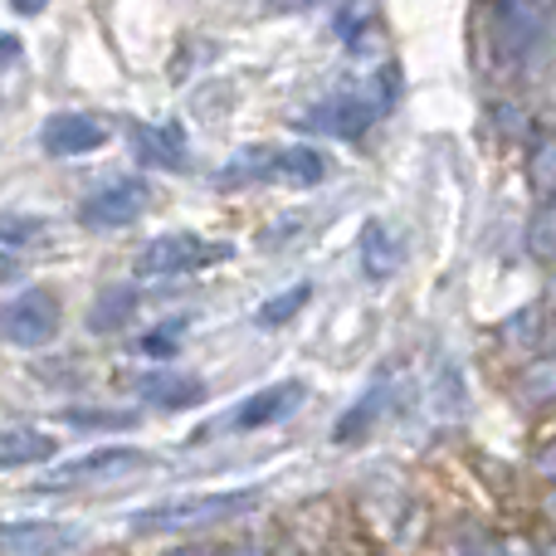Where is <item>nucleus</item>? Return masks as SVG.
Returning a JSON list of instances; mask_svg holds the SVG:
<instances>
[{
    "label": "nucleus",
    "instance_id": "nucleus-5",
    "mask_svg": "<svg viewBox=\"0 0 556 556\" xmlns=\"http://www.w3.org/2000/svg\"><path fill=\"white\" fill-rule=\"evenodd\" d=\"M0 337L10 346H49L59 337V303L49 288H25L0 307Z\"/></svg>",
    "mask_w": 556,
    "mask_h": 556
},
{
    "label": "nucleus",
    "instance_id": "nucleus-15",
    "mask_svg": "<svg viewBox=\"0 0 556 556\" xmlns=\"http://www.w3.org/2000/svg\"><path fill=\"white\" fill-rule=\"evenodd\" d=\"M137 313V288H103L98 303L88 307V332H123Z\"/></svg>",
    "mask_w": 556,
    "mask_h": 556
},
{
    "label": "nucleus",
    "instance_id": "nucleus-4",
    "mask_svg": "<svg viewBox=\"0 0 556 556\" xmlns=\"http://www.w3.org/2000/svg\"><path fill=\"white\" fill-rule=\"evenodd\" d=\"M152 205V186L142 176H113L108 186H98L84 205H78V220L88 230H127L132 220H142V211Z\"/></svg>",
    "mask_w": 556,
    "mask_h": 556
},
{
    "label": "nucleus",
    "instance_id": "nucleus-29",
    "mask_svg": "<svg viewBox=\"0 0 556 556\" xmlns=\"http://www.w3.org/2000/svg\"><path fill=\"white\" fill-rule=\"evenodd\" d=\"M10 5L20 10V15H39L45 5H54V0H10Z\"/></svg>",
    "mask_w": 556,
    "mask_h": 556
},
{
    "label": "nucleus",
    "instance_id": "nucleus-22",
    "mask_svg": "<svg viewBox=\"0 0 556 556\" xmlns=\"http://www.w3.org/2000/svg\"><path fill=\"white\" fill-rule=\"evenodd\" d=\"M307 298H313V283H293V288H283V293H278L274 303H264V307H260V323H264V327L288 323V317H293L298 307L307 303Z\"/></svg>",
    "mask_w": 556,
    "mask_h": 556
},
{
    "label": "nucleus",
    "instance_id": "nucleus-19",
    "mask_svg": "<svg viewBox=\"0 0 556 556\" xmlns=\"http://www.w3.org/2000/svg\"><path fill=\"white\" fill-rule=\"evenodd\" d=\"M260 176H274V152H260V147H250V152H240L230 166H225L215 181L220 186H244V181H260Z\"/></svg>",
    "mask_w": 556,
    "mask_h": 556
},
{
    "label": "nucleus",
    "instance_id": "nucleus-24",
    "mask_svg": "<svg viewBox=\"0 0 556 556\" xmlns=\"http://www.w3.org/2000/svg\"><path fill=\"white\" fill-rule=\"evenodd\" d=\"M522 391H528L532 401H556V362L528 366V376H522Z\"/></svg>",
    "mask_w": 556,
    "mask_h": 556
},
{
    "label": "nucleus",
    "instance_id": "nucleus-28",
    "mask_svg": "<svg viewBox=\"0 0 556 556\" xmlns=\"http://www.w3.org/2000/svg\"><path fill=\"white\" fill-rule=\"evenodd\" d=\"M538 473H542V479H552V483H556V444H547V450L538 454Z\"/></svg>",
    "mask_w": 556,
    "mask_h": 556
},
{
    "label": "nucleus",
    "instance_id": "nucleus-35",
    "mask_svg": "<svg viewBox=\"0 0 556 556\" xmlns=\"http://www.w3.org/2000/svg\"><path fill=\"white\" fill-rule=\"evenodd\" d=\"M542 556H556V538L547 542V547H542Z\"/></svg>",
    "mask_w": 556,
    "mask_h": 556
},
{
    "label": "nucleus",
    "instance_id": "nucleus-2",
    "mask_svg": "<svg viewBox=\"0 0 556 556\" xmlns=\"http://www.w3.org/2000/svg\"><path fill=\"white\" fill-rule=\"evenodd\" d=\"M556 20V0H498L489 20V49L498 68H522Z\"/></svg>",
    "mask_w": 556,
    "mask_h": 556
},
{
    "label": "nucleus",
    "instance_id": "nucleus-8",
    "mask_svg": "<svg viewBox=\"0 0 556 556\" xmlns=\"http://www.w3.org/2000/svg\"><path fill=\"white\" fill-rule=\"evenodd\" d=\"M78 547V532L64 522H0V556H64Z\"/></svg>",
    "mask_w": 556,
    "mask_h": 556
},
{
    "label": "nucleus",
    "instance_id": "nucleus-14",
    "mask_svg": "<svg viewBox=\"0 0 556 556\" xmlns=\"http://www.w3.org/2000/svg\"><path fill=\"white\" fill-rule=\"evenodd\" d=\"M142 401L162 405V410H191L205 401V386L195 376H152V381H142Z\"/></svg>",
    "mask_w": 556,
    "mask_h": 556
},
{
    "label": "nucleus",
    "instance_id": "nucleus-23",
    "mask_svg": "<svg viewBox=\"0 0 556 556\" xmlns=\"http://www.w3.org/2000/svg\"><path fill=\"white\" fill-rule=\"evenodd\" d=\"M137 415L127 410H68V425H78V430H127Z\"/></svg>",
    "mask_w": 556,
    "mask_h": 556
},
{
    "label": "nucleus",
    "instance_id": "nucleus-20",
    "mask_svg": "<svg viewBox=\"0 0 556 556\" xmlns=\"http://www.w3.org/2000/svg\"><path fill=\"white\" fill-rule=\"evenodd\" d=\"M181 332H186V317H166V323H156L152 332L137 337V352L142 356H172V352H181Z\"/></svg>",
    "mask_w": 556,
    "mask_h": 556
},
{
    "label": "nucleus",
    "instance_id": "nucleus-12",
    "mask_svg": "<svg viewBox=\"0 0 556 556\" xmlns=\"http://www.w3.org/2000/svg\"><path fill=\"white\" fill-rule=\"evenodd\" d=\"M401 260H405L401 235H395L386 220L366 225L362 230V269H366V278H391L395 269H401Z\"/></svg>",
    "mask_w": 556,
    "mask_h": 556
},
{
    "label": "nucleus",
    "instance_id": "nucleus-32",
    "mask_svg": "<svg viewBox=\"0 0 556 556\" xmlns=\"http://www.w3.org/2000/svg\"><path fill=\"white\" fill-rule=\"evenodd\" d=\"M547 293L556 298V264H552V278H547Z\"/></svg>",
    "mask_w": 556,
    "mask_h": 556
},
{
    "label": "nucleus",
    "instance_id": "nucleus-27",
    "mask_svg": "<svg viewBox=\"0 0 556 556\" xmlns=\"http://www.w3.org/2000/svg\"><path fill=\"white\" fill-rule=\"evenodd\" d=\"M498 556H542V552L532 547L528 538H518V532H513V538H503V542H498Z\"/></svg>",
    "mask_w": 556,
    "mask_h": 556
},
{
    "label": "nucleus",
    "instance_id": "nucleus-3",
    "mask_svg": "<svg viewBox=\"0 0 556 556\" xmlns=\"http://www.w3.org/2000/svg\"><path fill=\"white\" fill-rule=\"evenodd\" d=\"M230 260V244H211L201 235L181 230V235H156V240L142 244L137 254V274L142 278H176V274H195L211 269V264Z\"/></svg>",
    "mask_w": 556,
    "mask_h": 556
},
{
    "label": "nucleus",
    "instance_id": "nucleus-21",
    "mask_svg": "<svg viewBox=\"0 0 556 556\" xmlns=\"http://www.w3.org/2000/svg\"><path fill=\"white\" fill-rule=\"evenodd\" d=\"M532 191L542 201H556V137L538 142V152H532Z\"/></svg>",
    "mask_w": 556,
    "mask_h": 556
},
{
    "label": "nucleus",
    "instance_id": "nucleus-31",
    "mask_svg": "<svg viewBox=\"0 0 556 556\" xmlns=\"http://www.w3.org/2000/svg\"><path fill=\"white\" fill-rule=\"evenodd\" d=\"M15 54H20V45H15V39L0 35V59H15Z\"/></svg>",
    "mask_w": 556,
    "mask_h": 556
},
{
    "label": "nucleus",
    "instance_id": "nucleus-11",
    "mask_svg": "<svg viewBox=\"0 0 556 556\" xmlns=\"http://www.w3.org/2000/svg\"><path fill=\"white\" fill-rule=\"evenodd\" d=\"M132 152H137V162L142 166H156V172H181L186 166V132L181 127H137Z\"/></svg>",
    "mask_w": 556,
    "mask_h": 556
},
{
    "label": "nucleus",
    "instance_id": "nucleus-34",
    "mask_svg": "<svg viewBox=\"0 0 556 556\" xmlns=\"http://www.w3.org/2000/svg\"><path fill=\"white\" fill-rule=\"evenodd\" d=\"M547 342H552V362H556V327H552V332H547Z\"/></svg>",
    "mask_w": 556,
    "mask_h": 556
},
{
    "label": "nucleus",
    "instance_id": "nucleus-30",
    "mask_svg": "<svg viewBox=\"0 0 556 556\" xmlns=\"http://www.w3.org/2000/svg\"><path fill=\"white\" fill-rule=\"evenodd\" d=\"M5 278H15V260H10V254L0 250V283H5Z\"/></svg>",
    "mask_w": 556,
    "mask_h": 556
},
{
    "label": "nucleus",
    "instance_id": "nucleus-6",
    "mask_svg": "<svg viewBox=\"0 0 556 556\" xmlns=\"http://www.w3.org/2000/svg\"><path fill=\"white\" fill-rule=\"evenodd\" d=\"M142 464H147L142 450H93V454H84V459L54 464V469L35 483V493H54V489L88 483V479H117V473H132V469H142Z\"/></svg>",
    "mask_w": 556,
    "mask_h": 556
},
{
    "label": "nucleus",
    "instance_id": "nucleus-7",
    "mask_svg": "<svg viewBox=\"0 0 556 556\" xmlns=\"http://www.w3.org/2000/svg\"><path fill=\"white\" fill-rule=\"evenodd\" d=\"M108 142V123L93 113H54L39 127V147L49 156H88Z\"/></svg>",
    "mask_w": 556,
    "mask_h": 556
},
{
    "label": "nucleus",
    "instance_id": "nucleus-26",
    "mask_svg": "<svg viewBox=\"0 0 556 556\" xmlns=\"http://www.w3.org/2000/svg\"><path fill=\"white\" fill-rule=\"evenodd\" d=\"M45 225L35 215H0V244H29Z\"/></svg>",
    "mask_w": 556,
    "mask_h": 556
},
{
    "label": "nucleus",
    "instance_id": "nucleus-16",
    "mask_svg": "<svg viewBox=\"0 0 556 556\" xmlns=\"http://www.w3.org/2000/svg\"><path fill=\"white\" fill-rule=\"evenodd\" d=\"M323 176H327V162H323V152H313V147H283V152H274V181L317 186Z\"/></svg>",
    "mask_w": 556,
    "mask_h": 556
},
{
    "label": "nucleus",
    "instance_id": "nucleus-17",
    "mask_svg": "<svg viewBox=\"0 0 556 556\" xmlns=\"http://www.w3.org/2000/svg\"><path fill=\"white\" fill-rule=\"evenodd\" d=\"M386 386H391V381L371 386V391H366V395H362V401H356V405H352V410H346V420H342V425H337V430H332V440H337V444L356 440V434H362V430H366V425H371V420H376V410H381V401H386Z\"/></svg>",
    "mask_w": 556,
    "mask_h": 556
},
{
    "label": "nucleus",
    "instance_id": "nucleus-33",
    "mask_svg": "<svg viewBox=\"0 0 556 556\" xmlns=\"http://www.w3.org/2000/svg\"><path fill=\"white\" fill-rule=\"evenodd\" d=\"M166 556H201V552H195V547H181V552H166Z\"/></svg>",
    "mask_w": 556,
    "mask_h": 556
},
{
    "label": "nucleus",
    "instance_id": "nucleus-18",
    "mask_svg": "<svg viewBox=\"0 0 556 556\" xmlns=\"http://www.w3.org/2000/svg\"><path fill=\"white\" fill-rule=\"evenodd\" d=\"M528 254L542 264H556V201H542V211L528 225Z\"/></svg>",
    "mask_w": 556,
    "mask_h": 556
},
{
    "label": "nucleus",
    "instance_id": "nucleus-10",
    "mask_svg": "<svg viewBox=\"0 0 556 556\" xmlns=\"http://www.w3.org/2000/svg\"><path fill=\"white\" fill-rule=\"evenodd\" d=\"M381 108L386 103L376 93H342V98H327L307 123L323 127V132H337V137H362L366 127L381 117Z\"/></svg>",
    "mask_w": 556,
    "mask_h": 556
},
{
    "label": "nucleus",
    "instance_id": "nucleus-9",
    "mask_svg": "<svg viewBox=\"0 0 556 556\" xmlns=\"http://www.w3.org/2000/svg\"><path fill=\"white\" fill-rule=\"evenodd\" d=\"M307 401V386L303 381H278V386H264L260 395L235 405L230 415V430H260V425H278L288 415H298V405Z\"/></svg>",
    "mask_w": 556,
    "mask_h": 556
},
{
    "label": "nucleus",
    "instance_id": "nucleus-13",
    "mask_svg": "<svg viewBox=\"0 0 556 556\" xmlns=\"http://www.w3.org/2000/svg\"><path fill=\"white\" fill-rule=\"evenodd\" d=\"M59 454V444L39 430H0V469H29V464H49Z\"/></svg>",
    "mask_w": 556,
    "mask_h": 556
},
{
    "label": "nucleus",
    "instance_id": "nucleus-25",
    "mask_svg": "<svg viewBox=\"0 0 556 556\" xmlns=\"http://www.w3.org/2000/svg\"><path fill=\"white\" fill-rule=\"evenodd\" d=\"M503 337H508V342H538L542 337V313H532V307H522V313H513L508 323H503Z\"/></svg>",
    "mask_w": 556,
    "mask_h": 556
},
{
    "label": "nucleus",
    "instance_id": "nucleus-1",
    "mask_svg": "<svg viewBox=\"0 0 556 556\" xmlns=\"http://www.w3.org/2000/svg\"><path fill=\"white\" fill-rule=\"evenodd\" d=\"M260 503V489H225V493H181V498L152 503V508L132 513V532L142 538H162V532H195L211 528L220 518H240Z\"/></svg>",
    "mask_w": 556,
    "mask_h": 556
},
{
    "label": "nucleus",
    "instance_id": "nucleus-36",
    "mask_svg": "<svg viewBox=\"0 0 556 556\" xmlns=\"http://www.w3.org/2000/svg\"><path fill=\"white\" fill-rule=\"evenodd\" d=\"M225 556H254V552H225Z\"/></svg>",
    "mask_w": 556,
    "mask_h": 556
}]
</instances>
